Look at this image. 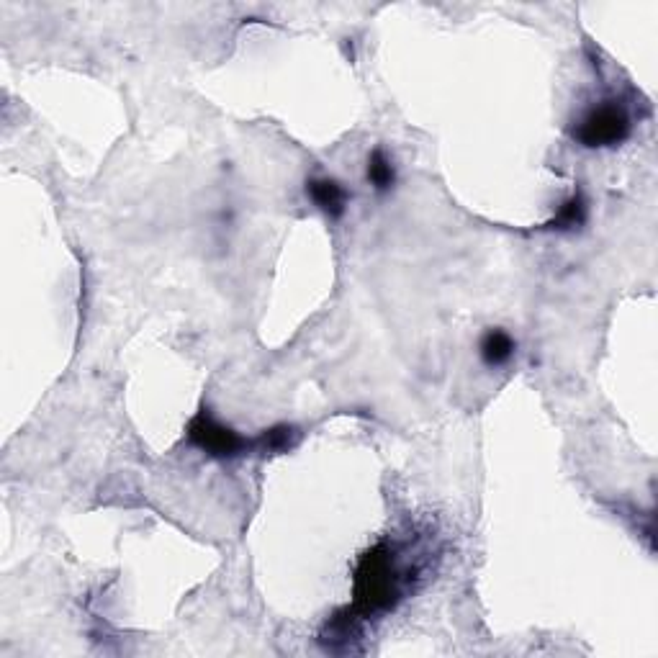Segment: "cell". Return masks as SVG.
<instances>
[{"instance_id":"1","label":"cell","mask_w":658,"mask_h":658,"mask_svg":"<svg viewBox=\"0 0 658 658\" xmlns=\"http://www.w3.org/2000/svg\"><path fill=\"white\" fill-rule=\"evenodd\" d=\"M399 597V576H396L394 553L389 545H376L368 556H363L355 571V610L360 615H376L389 610Z\"/></svg>"},{"instance_id":"2","label":"cell","mask_w":658,"mask_h":658,"mask_svg":"<svg viewBox=\"0 0 658 658\" xmlns=\"http://www.w3.org/2000/svg\"><path fill=\"white\" fill-rule=\"evenodd\" d=\"M630 134V116L625 106L617 101H605L599 106L589 108L587 116L576 126V142L597 150V147H615V144L625 142Z\"/></svg>"},{"instance_id":"3","label":"cell","mask_w":658,"mask_h":658,"mask_svg":"<svg viewBox=\"0 0 658 658\" xmlns=\"http://www.w3.org/2000/svg\"><path fill=\"white\" fill-rule=\"evenodd\" d=\"M188 440H191L196 448L204 450L211 458H237V455L245 453L250 448V440H245L242 435L232 430V427H224L222 422H216L211 414L198 412L188 425Z\"/></svg>"},{"instance_id":"4","label":"cell","mask_w":658,"mask_h":658,"mask_svg":"<svg viewBox=\"0 0 658 658\" xmlns=\"http://www.w3.org/2000/svg\"><path fill=\"white\" fill-rule=\"evenodd\" d=\"M306 196L312 198L314 206H317L322 214H327L329 219H340L347 211V198H350L345 186L335 178L306 180Z\"/></svg>"},{"instance_id":"5","label":"cell","mask_w":658,"mask_h":658,"mask_svg":"<svg viewBox=\"0 0 658 658\" xmlns=\"http://www.w3.org/2000/svg\"><path fill=\"white\" fill-rule=\"evenodd\" d=\"M515 353H517V342L515 337L509 335L507 329L491 327L481 335L479 355H481V363H484L486 368H502V365H507L509 360L515 358Z\"/></svg>"},{"instance_id":"6","label":"cell","mask_w":658,"mask_h":658,"mask_svg":"<svg viewBox=\"0 0 658 658\" xmlns=\"http://www.w3.org/2000/svg\"><path fill=\"white\" fill-rule=\"evenodd\" d=\"M365 178H368V183H371L376 193H389L391 188L396 186V165L383 147H376V150L368 155Z\"/></svg>"},{"instance_id":"7","label":"cell","mask_w":658,"mask_h":658,"mask_svg":"<svg viewBox=\"0 0 658 658\" xmlns=\"http://www.w3.org/2000/svg\"><path fill=\"white\" fill-rule=\"evenodd\" d=\"M587 216H589L587 198H584V193L581 191H576L558 206L556 216H553V222L548 224V227L556 229V232H574V229L584 227Z\"/></svg>"},{"instance_id":"8","label":"cell","mask_w":658,"mask_h":658,"mask_svg":"<svg viewBox=\"0 0 658 658\" xmlns=\"http://www.w3.org/2000/svg\"><path fill=\"white\" fill-rule=\"evenodd\" d=\"M294 437H296L294 427H286V425L273 427V430L265 432V435H263V445H265V448H270V450H281V448H288V445L294 443Z\"/></svg>"}]
</instances>
